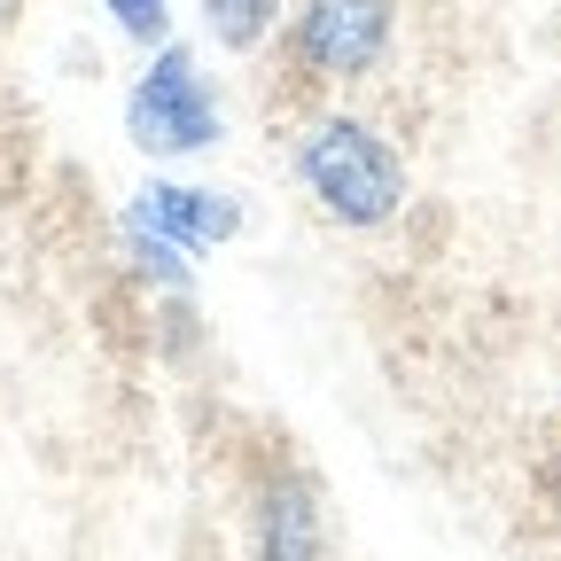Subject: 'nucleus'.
I'll return each mask as SVG.
<instances>
[{"mask_svg":"<svg viewBox=\"0 0 561 561\" xmlns=\"http://www.w3.org/2000/svg\"><path fill=\"white\" fill-rule=\"evenodd\" d=\"M546 491H553V515H561V453H553V476H546Z\"/></svg>","mask_w":561,"mask_h":561,"instance_id":"obj_8","label":"nucleus"},{"mask_svg":"<svg viewBox=\"0 0 561 561\" xmlns=\"http://www.w3.org/2000/svg\"><path fill=\"white\" fill-rule=\"evenodd\" d=\"M398 47V0H289L280 62L305 87H359Z\"/></svg>","mask_w":561,"mask_h":561,"instance_id":"obj_3","label":"nucleus"},{"mask_svg":"<svg viewBox=\"0 0 561 561\" xmlns=\"http://www.w3.org/2000/svg\"><path fill=\"white\" fill-rule=\"evenodd\" d=\"M102 16L125 39H140V47H164L172 39V0H102Z\"/></svg>","mask_w":561,"mask_h":561,"instance_id":"obj_7","label":"nucleus"},{"mask_svg":"<svg viewBox=\"0 0 561 561\" xmlns=\"http://www.w3.org/2000/svg\"><path fill=\"white\" fill-rule=\"evenodd\" d=\"M125 140L140 157H157V164L210 157L227 140V94H219V79L203 70V55L187 39L149 47L140 79L125 87Z\"/></svg>","mask_w":561,"mask_h":561,"instance_id":"obj_2","label":"nucleus"},{"mask_svg":"<svg viewBox=\"0 0 561 561\" xmlns=\"http://www.w3.org/2000/svg\"><path fill=\"white\" fill-rule=\"evenodd\" d=\"M117 227L157 234L180 257H210L219 242L242 234V203L227 187H203V180H140L125 195V210H117Z\"/></svg>","mask_w":561,"mask_h":561,"instance_id":"obj_5","label":"nucleus"},{"mask_svg":"<svg viewBox=\"0 0 561 561\" xmlns=\"http://www.w3.org/2000/svg\"><path fill=\"white\" fill-rule=\"evenodd\" d=\"M195 16L210 32V47L250 62L265 47H280V24H289V0H195Z\"/></svg>","mask_w":561,"mask_h":561,"instance_id":"obj_6","label":"nucleus"},{"mask_svg":"<svg viewBox=\"0 0 561 561\" xmlns=\"http://www.w3.org/2000/svg\"><path fill=\"white\" fill-rule=\"evenodd\" d=\"M9 16H16V0H0V24H9Z\"/></svg>","mask_w":561,"mask_h":561,"instance_id":"obj_9","label":"nucleus"},{"mask_svg":"<svg viewBox=\"0 0 561 561\" xmlns=\"http://www.w3.org/2000/svg\"><path fill=\"white\" fill-rule=\"evenodd\" d=\"M242 546L250 561H328V500L297 460H265L242 483Z\"/></svg>","mask_w":561,"mask_h":561,"instance_id":"obj_4","label":"nucleus"},{"mask_svg":"<svg viewBox=\"0 0 561 561\" xmlns=\"http://www.w3.org/2000/svg\"><path fill=\"white\" fill-rule=\"evenodd\" d=\"M289 180L343 234H382V227L405 219V203H413V164L367 110H312V117H297L289 125Z\"/></svg>","mask_w":561,"mask_h":561,"instance_id":"obj_1","label":"nucleus"}]
</instances>
